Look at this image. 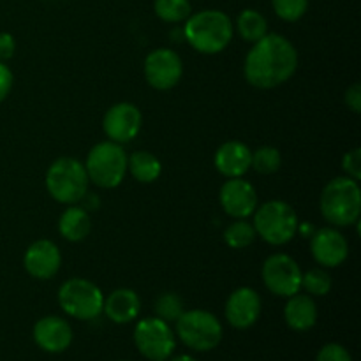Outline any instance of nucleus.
Returning <instances> with one entry per match:
<instances>
[{
    "mask_svg": "<svg viewBox=\"0 0 361 361\" xmlns=\"http://www.w3.org/2000/svg\"><path fill=\"white\" fill-rule=\"evenodd\" d=\"M154 11L166 23H180L192 14V6L189 0H155Z\"/></svg>",
    "mask_w": 361,
    "mask_h": 361,
    "instance_id": "25",
    "label": "nucleus"
},
{
    "mask_svg": "<svg viewBox=\"0 0 361 361\" xmlns=\"http://www.w3.org/2000/svg\"><path fill=\"white\" fill-rule=\"evenodd\" d=\"M62 256L60 250L51 240H37L32 243L23 256V267L30 277L39 279V281H48L55 277L56 271L60 270Z\"/></svg>",
    "mask_w": 361,
    "mask_h": 361,
    "instance_id": "16",
    "label": "nucleus"
},
{
    "mask_svg": "<svg viewBox=\"0 0 361 361\" xmlns=\"http://www.w3.org/2000/svg\"><path fill=\"white\" fill-rule=\"evenodd\" d=\"M298 215L295 208L281 200L267 201L254 212V229L270 245H284L298 231Z\"/></svg>",
    "mask_w": 361,
    "mask_h": 361,
    "instance_id": "5",
    "label": "nucleus"
},
{
    "mask_svg": "<svg viewBox=\"0 0 361 361\" xmlns=\"http://www.w3.org/2000/svg\"><path fill=\"white\" fill-rule=\"evenodd\" d=\"M298 67V53L291 41L279 34H267L254 42L243 63V74L249 85L270 90L286 83Z\"/></svg>",
    "mask_w": 361,
    "mask_h": 361,
    "instance_id": "1",
    "label": "nucleus"
},
{
    "mask_svg": "<svg viewBox=\"0 0 361 361\" xmlns=\"http://www.w3.org/2000/svg\"><path fill=\"white\" fill-rule=\"evenodd\" d=\"M90 178L83 162L73 157H60L46 171V189L63 204H76L88 194Z\"/></svg>",
    "mask_w": 361,
    "mask_h": 361,
    "instance_id": "4",
    "label": "nucleus"
},
{
    "mask_svg": "<svg viewBox=\"0 0 361 361\" xmlns=\"http://www.w3.org/2000/svg\"><path fill=\"white\" fill-rule=\"evenodd\" d=\"M127 171L141 183H152L161 176L162 164L154 154L150 152H134L130 157H127Z\"/></svg>",
    "mask_w": 361,
    "mask_h": 361,
    "instance_id": "22",
    "label": "nucleus"
},
{
    "mask_svg": "<svg viewBox=\"0 0 361 361\" xmlns=\"http://www.w3.org/2000/svg\"><path fill=\"white\" fill-rule=\"evenodd\" d=\"M275 14L284 21H298L309 9V0H271Z\"/></svg>",
    "mask_w": 361,
    "mask_h": 361,
    "instance_id": "29",
    "label": "nucleus"
},
{
    "mask_svg": "<svg viewBox=\"0 0 361 361\" xmlns=\"http://www.w3.org/2000/svg\"><path fill=\"white\" fill-rule=\"evenodd\" d=\"M13 88V73L6 63H0V102L9 95Z\"/></svg>",
    "mask_w": 361,
    "mask_h": 361,
    "instance_id": "34",
    "label": "nucleus"
},
{
    "mask_svg": "<svg viewBox=\"0 0 361 361\" xmlns=\"http://www.w3.org/2000/svg\"><path fill=\"white\" fill-rule=\"evenodd\" d=\"M342 169L348 173L349 178L360 182V178H361V148H358V147L353 148L351 152H348V154L344 155V159H342Z\"/></svg>",
    "mask_w": 361,
    "mask_h": 361,
    "instance_id": "31",
    "label": "nucleus"
},
{
    "mask_svg": "<svg viewBox=\"0 0 361 361\" xmlns=\"http://www.w3.org/2000/svg\"><path fill=\"white\" fill-rule=\"evenodd\" d=\"M141 300L136 295V291L127 288L115 289L109 293L108 298H104L102 312L108 316L109 321L116 324H127L140 316Z\"/></svg>",
    "mask_w": 361,
    "mask_h": 361,
    "instance_id": "19",
    "label": "nucleus"
},
{
    "mask_svg": "<svg viewBox=\"0 0 361 361\" xmlns=\"http://www.w3.org/2000/svg\"><path fill=\"white\" fill-rule=\"evenodd\" d=\"M120 361H127V360H120Z\"/></svg>",
    "mask_w": 361,
    "mask_h": 361,
    "instance_id": "36",
    "label": "nucleus"
},
{
    "mask_svg": "<svg viewBox=\"0 0 361 361\" xmlns=\"http://www.w3.org/2000/svg\"><path fill=\"white\" fill-rule=\"evenodd\" d=\"M261 275L267 289L275 296L289 298L302 289V270L288 254H271L264 261Z\"/></svg>",
    "mask_w": 361,
    "mask_h": 361,
    "instance_id": "10",
    "label": "nucleus"
},
{
    "mask_svg": "<svg viewBox=\"0 0 361 361\" xmlns=\"http://www.w3.org/2000/svg\"><path fill=\"white\" fill-rule=\"evenodd\" d=\"M256 229L247 219H235V222L226 228L224 242L231 249H245L256 240Z\"/></svg>",
    "mask_w": 361,
    "mask_h": 361,
    "instance_id": "24",
    "label": "nucleus"
},
{
    "mask_svg": "<svg viewBox=\"0 0 361 361\" xmlns=\"http://www.w3.org/2000/svg\"><path fill=\"white\" fill-rule=\"evenodd\" d=\"M183 312V302L178 295L175 293H164L155 302V314L161 317L162 321L169 323V321H176Z\"/></svg>",
    "mask_w": 361,
    "mask_h": 361,
    "instance_id": "28",
    "label": "nucleus"
},
{
    "mask_svg": "<svg viewBox=\"0 0 361 361\" xmlns=\"http://www.w3.org/2000/svg\"><path fill=\"white\" fill-rule=\"evenodd\" d=\"M316 361H353L351 358V353L341 344H326L321 348V351L317 353V358Z\"/></svg>",
    "mask_w": 361,
    "mask_h": 361,
    "instance_id": "30",
    "label": "nucleus"
},
{
    "mask_svg": "<svg viewBox=\"0 0 361 361\" xmlns=\"http://www.w3.org/2000/svg\"><path fill=\"white\" fill-rule=\"evenodd\" d=\"M302 289L310 296H326L331 289V275L324 268H312L302 274Z\"/></svg>",
    "mask_w": 361,
    "mask_h": 361,
    "instance_id": "27",
    "label": "nucleus"
},
{
    "mask_svg": "<svg viewBox=\"0 0 361 361\" xmlns=\"http://www.w3.org/2000/svg\"><path fill=\"white\" fill-rule=\"evenodd\" d=\"M284 319L291 330L309 331L317 323V305L310 295L289 296L284 307Z\"/></svg>",
    "mask_w": 361,
    "mask_h": 361,
    "instance_id": "20",
    "label": "nucleus"
},
{
    "mask_svg": "<svg viewBox=\"0 0 361 361\" xmlns=\"http://www.w3.org/2000/svg\"><path fill=\"white\" fill-rule=\"evenodd\" d=\"M14 51H16V42L13 35L0 32V63H6L7 60L13 59Z\"/></svg>",
    "mask_w": 361,
    "mask_h": 361,
    "instance_id": "33",
    "label": "nucleus"
},
{
    "mask_svg": "<svg viewBox=\"0 0 361 361\" xmlns=\"http://www.w3.org/2000/svg\"><path fill=\"white\" fill-rule=\"evenodd\" d=\"M171 361H197V360L192 358V356H189V355H180V356H175Z\"/></svg>",
    "mask_w": 361,
    "mask_h": 361,
    "instance_id": "35",
    "label": "nucleus"
},
{
    "mask_svg": "<svg viewBox=\"0 0 361 361\" xmlns=\"http://www.w3.org/2000/svg\"><path fill=\"white\" fill-rule=\"evenodd\" d=\"M85 169L95 185L101 189H115L123 182L127 173V155L122 145L102 141L88 152Z\"/></svg>",
    "mask_w": 361,
    "mask_h": 361,
    "instance_id": "6",
    "label": "nucleus"
},
{
    "mask_svg": "<svg viewBox=\"0 0 361 361\" xmlns=\"http://www.w3.org/2000/svg\"><path fill=\"white\" fill-rule=\"evenodd\" d=\"M282 157L281 152L275 147H261L256 152H252L250 159V168L256 169L259 175H271L281 169Z\"/></svg>",
    "mask_w": 361,
    "mask_h": 361,
    "instance_id": "26",
    "label": "nucleus"
},
{
    "mask_svg": "<svg viewBox=\"0 0 361 361\" xmlns=\"http://www.w3.org/2000/svg\"><path fill=\"white\" fill-rule=\"evenodd\" d=\"M34 342L46 353H63L73 342V328L66 319L46 316L34 326Z\"/></svg>",
    "mask_w": 361,
    "mask_h": 361,
    "instance_id": "17",
    "label": "nucleus"
},
{
    "mask_svg": "<svg viewBox=\"0 0 361 361\" xmlns=\"http://www.w3.org/2000/svg\"><path fill=\"white\" fill-rule=\"evenodd\" d=\"M143 116L137 106L130 102H118L106 111L102 120V129L113 143H129L140 134Z\"/></svg>",
    "mask_w": 361,
    "mask_h": 361,
    "instance_id": "12",
    "label": "nucleus"
},
{
    "mask_svg": "<svg viewBox=\"0 0 361 361\" xmlns=\"http://www.w3.org/2000/svg\"><path fill=\"white\" fill-rule=\"evenodd\" d=\"M134 344L147 360L164 361L175 351L176 337L161 317H147L134 328Z\"/></svg>",
    "mask_w": 361,
    "mask_h": 361,
    "instance_id": "9",
    "label": "nucleus"
},
{
    "mask_svg": "<svg viewBox=\"0 0 361 361\" xmlns=\"http://www.w3.org/2000/svg\"><path fill=\"white\" fill-rule=\"evenodd\" d=\"M59 231L69 242H81L92 231V219L88 212L81 207H69L59 221Z\"/></svg>",
    "mask_w": 361,
    "mask_h": 361,
    "instance_id": "21",
    "label": "nucleus"
},
{
    "mask_svg": "<svg viewBox=\"0 0 361 361\" xmlns=\"http://www.w3.org/2000/svg\"><path fill=\"white\" fill-rule=\"evenodd\" d=\"M310 250L317 264L324 268H337L348 259L349 243L341 231L334 228L316 229L310 236Z\"/></svg>",
    "mask_w": 361,
    "mask_h": 361,
    "instance_id": "13",
    "label": "nucleus"
},
{
    "mask_svg": "<svg viewBox=\"0 0 361 361\" xmlns=\"http://www.w3.org/2000/svg\"><path fill=\"white\" fill-rule=\"evenodd\" d=\"M59 303L67 316L80 321H90L102 312L104 295L94 282L74 277L60 286Z\"/></svg>",
    "mask_w": 361,
    "mask_h": 361,
    "instance_id": "8",
    "label": "nucleus"
},
{
    "mask_svg": "<svg viewBox=\"0 0 361 361\" xmlns=\"http://www.w3.org/2000/svg\"><path fill=\"white\" fill-rule=\"evenodd\" d=\"M176 335L192 351L204 353L217 348L222 341V324L212 312L194 309L183 310L175 321Z\"/></svg>",
    "mask_w": 361,
    "mask_h": 361,
    "instance_id": "7",
    "label": "nucleus"
},
{
    "mask_svg": "<svg viewBox=\"0 0 361 361\" xmlns=\"http://www.w3.org/2000/svg\"><path fill=\"white\" fill-rule=\"evenodd\" d=\"M324 221L337 228L356 224L361 215V189L356 180L338 176L326 183L319 200Z\"/></svg>",
    "mask_w": 361,
    "mask_h": 361,
    "instance_id": "3",
    "label": "nucleus"
},
{
    "mask_svg": "<svg viewBox=\"0 0 361 361\" xmlns=\"http://www.w3.org/2000/svg\"><path fill=\"white\" fill-rule=\"evenodd\" d=\"M252 150L242 141H226L215 152V168L226 178H238L250 169Z\"/></svg>",
    "mask_w": 361,
    "mask_h": 361,
    "instance_id": "18",
    "label": "nucleus"
},
{
    "mask_svg": "<svg viewBox=\"0 0 361 361\" xmlns=\"http://www.w3.org/2000/svg\"><path fill=\"white\" fill-rule=\"evenodd\" d=\"M219 201L226 214L233 219H247L256 212L257 192L252 183L238 178H228L219 192Z\"/></svg>",
    "mask_w": 361,
    "mask_h": 361,
    "instance_id": "14",
    "label": "nucleus"
},
{
    "mask_svg": "<svg viewBox=\"0 0 361 361\" xmlns=\"http://www.w3.org/2000/svg\"><path fill=\"white\" fill-rule=\"evenodd\" d=\"M233 32H235V27H233L231 18L217 9L190 14L183 27L187 42L196 51L204 53V55H215L228 48L233 39Z\"/></svg>",
    "mask_w": 361,
    "mask_h": 361,
    "instance_id": "2",
    "label": "nucleus"
},
{
    "mask_svg": "<svg viewBox=\"0 0 361 361\" xmlns=\"http://www.w3.org/2000/svg\"><path fill=\"white\" fill-rule=\"evenodd\" d=\"M261 296L252 288H238L229 295L224 314L228 323L236 330H247L254 326L261 316Z\"/></svg>",
    "mask_w": 361,
    "mask_h": 361,
    "instance_id": "15",
    "label": "nucleus"
},
{
    "mask_svg": "<svg viewBox=\"0 0 361 361\" xmlns=\"http://www.w3.org/2000/svg\"><path fill=\"white\" fill-rule=\"evenodd\" d=\"M344 101H345V106H348L353 113H356V115L361 113V85L360 83H353L351 87L345 90Z\"/></svg>",
    "mask_w": 361,
    "mask_h": 361,
    "instance_id": "32",
    "label": "nucleus"
},
{
    "mask_svg": "<svg viewBox=\"0 0 361 361\" xmlns=\"http://www.w3.org/2000/svg\"><path fill=\"white\" fill-rule=\"evenodd\" d=\"M145 78L155 90H169L182 80L183 63L178 53L169 48H157L145 59Z\"/></svg>",
    "mask_w": 361,
    "mask_h": 361,
    "instance_id": "11",
    "label": "nucleus"
},
{
    "mask_svg": "<svg viewBox=\"0 0 361 361\" xmlns=\"http://www.w3.org/2000/svg\"><path fill=\"white\" fill-rule=\"evenodd\" d=\"M236 30L247 42H257L268 34L267 18L256 9H243L236 18Z\"/></svg>",
    "mask_w": 361,
    "mask_h": 361,
    "instance_id": "23",
    "label": "nucleus"
}]
</instances>
